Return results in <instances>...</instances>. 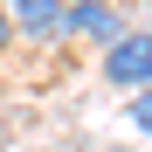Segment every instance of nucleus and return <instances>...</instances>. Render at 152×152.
<instances>
[{
	"label": "nucleus",
	"instance_id": "obj_4",
	"mask_svg": "<svg viewBox=\"0 0 152 152\" xmlns=\"http://www.w3.org/2000/svg\"><path fill=\"white\" fill-rule=\"evenodd\" d=\"M132 124L152 138V90H132Z\"/></svg>",
	"mask_w": 152,
	"mask_h": 152
},
{
	"label": "nucleus",
	"instance_id": "obj_5",
	"mask_svg": "<svg viewBox=\"0 0 152 152\" xmlns=\"http://www.w3.org/2000/svg\"><path fill=\"white\" fill-rule=\"evenodd\" d=\"M7 48H14V28H7V21H0V56H7Z\"/></svg>",
	"mask_w": 152,
	"mask_h": 152
},
{
	"label": "nucleus",
	"instance_id": "obj_6",
	"mask_svg": "<svg viewBox=\"0 0 152 152\" xmlns=\"http://www.w3.org/2000/svg\"><path fill=\"white\" fill-rule=\"evenodd\" d=\"M0 145H7V132H0Z\"/></svg>",
	"mask_w": 152,
	"mask_h": 152
},
{
	"label": "nucleus",
	"instance_id": "obj_1",
	"mask_svg": "<svg viewBox=\"0 0 152 152\" xmlns=\"http://www.w3.org/2000/svg\"><path fill=\"white\" fill-rule=\"evenodd\" d=\"M104 83L111 90H152V28H124L104 42Z\"/></svg>",
	"mask_w": 152,
	"mask_h": 152
},
{
	"label": "nucleus",
	"instance_id": "obj_2",
	"mask_svg": "<svg viewBox=\"0 0 152 152\" xmlns=\"http://www.w3.org/2000/svg\"><path fill=\"white\" fill-rule=\"evenodd\" d=\"M124 28H132V21L118 14V0H69V7H62V35L69 42H97V48H104Z\"/></svg>",
	"mask_w": 152,
	"mask_h": 152
},
{
	"label": "nucleus",
	"instance_id": "obj_3",
	"mask_svg": "<svg viewBox=\"0 0 152 152\" xmlns=\"http://www.w3.org/2000/svg\"><path fill=\"white\" fill-rule=\"evenodd\" d=\"M62 7L69 0H0V21L28 42H56L62 35Z\"/></svg>",
	"mask_w": 152,
	"mask_h": 152
}]
</instances>
